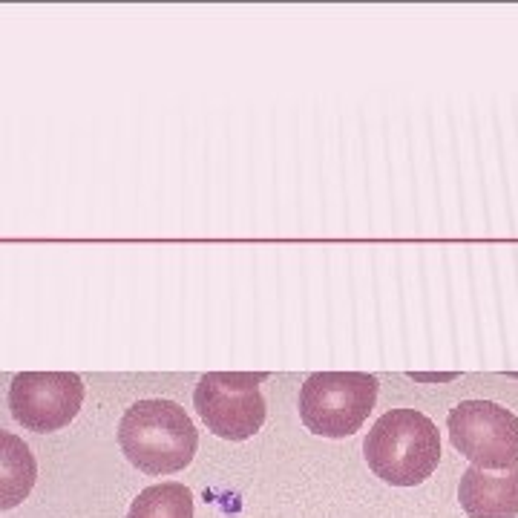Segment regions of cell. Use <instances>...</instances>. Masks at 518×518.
I'll return each mask as SVG.
<instances>
[{
  "label": "cell",
  "instance_id": "6da1fadb",
  "mask_svg": "<svg viewBox=\"0 0 518 518\" xmlns=\"http://www.w3.org/2000/svg\"><path fill=\"white\" fill-rule=\"evenodd\" d=\"M118 444L139 472L170 475L193 461L199 432L179 403L139 401L124 412L118 424Z\"/></svg>",
  "mask_w": 518,
  "mask_h": 518
},
{
  "label": "cell",
  "instance_id": "7a4b0ae2",
  "mask_svg": "<svg viewBox=\"0 0 518 518\" xmlns=\"http://www.w3.org/2000/svg\"><path fill=\"white\" fill-rule=\"evenodd\" d=\"M366 464L392 487H418L441 464L438 426L418 409H392L366 435Z\"/></svg>",
  "mask_w": 518,
  "mask_h": 518
},
{
  "label": "cell",
  "instance_id": "3957f363",
  "mask_svg": "<svg viewBox=\"0 0 518 518\" xmlns=\"http://www.w3.org/2000/svg\"><path fill=\"white\" fill-rule=\"evenodd\" d=\"M377 403V380L366 372H314L300 389V421L320 438H349Z\"/></svg>",
  "mask_w": 518,
  "mask_h": 518
},
{
  "label": "cell",
  "instance_id": "277c9868",
  "mask_svg": "<svg viewBox=\"0 0 518 518\" xmlns=\"http://www.w3.org/2000/svg\"><path fill=\"white\" fill-rule=\"evenodd\" d=\"M452 447L478 470L518 467V418L501 403L461 401L447 418Z\"/></svg>",
  "mask_w": 518,
  "mask_h": 518
},
{
  "label": "cell",
  "instance_id": "5b68a950",
  "mask_svg": "<svg viewBox=\"0 0 518 518\" xmlns=\"http://www.w3.org/2000/svg\"><path fill=\"white\" fill-rule=\"evenodd\" d=\"M265 375L211 372L199 380L193 403L208 432L225 441H248L265 424V398L259 383Z\"/></svg>",
  "mask_w": 518,
  "mask_h": 518
},
{
  "label": "cell",
  "instance_id": "8992f818",
  "mask_svg": "<svg viewBox=\"0 0 518 518\" xmlns=\"http://www.w3.org/2000/svg\"><path fill=\"white\" fill-rule=\"evenodd\" d=\"M81 403L84 380L72 372H21L9 386L12 418L38 435L70 426Z\"/></svg>",
  "mask_w": 518,
  "mask_h": 518
},
{
  "label": "cell",
  "instance_id": "52a82bcc",
  "mask_svg": "<svg viewBox=\"0 0 518 518\" xmlns=\"http://www.w3.org/2000/svg\"><path fill=\"white\" fill-rule=\"evenodd\" d=\"M458 501L470 518H516L518 516V467L487 472L470 467L461 475Z\"/></svg>",
  "mask_w": 518,
  "mask_h": 518
},
{
  "label": "cell",
  "instance_id": "ba28073f",
  "mask_svg": "<svg viewBox=\"0 0 518 518\" xmlns=\"http://www.w3.org/2000/svg\"><path fill=\"white\" fill-rule=\"evenodd\" d=\"M38 481V461L24 438L0 429V513L21 507Z\"/></svg>",
  "mask_w": 518,
  "mask_h": 518
},
{
  "label": "cell",
  "instance_id": "9c48e42d",
  "mask_svg": "<svg viewBox=\"0 0 518 518\" xmlns=\"http://www.w3.org/2000/svg\"><path fill=\"white\" fill-rule=\"evenodd\" d=\"M127 518H193V493L179 481L153 484L130 504Z\"/></svg>",
  "mask_w": 518,
  "mask_h": 518
}]
</instances>
